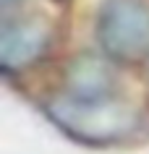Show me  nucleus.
Instances as JSON below:
<instances>
[{
	"instance_id": "f257e3e1",
	"label": "nucleus",
	"mask_w": 149,
	"mask_h": 154,
	"mask_svg": "<svg viewBox=\"0 0 149 154\" xmlns=\"http://www.w3.org/2000/svg\"><path fill=\"white\" fill-rule=\"evenodd\" d=\"M47 118L63 133L84 144H113L139 128V110L123 99L58 97L47 102Z\"/></svg>"
},
{
	"instance_id": "f03ea898",
	"label": "nucleus",
	"mask_w": 149,
	"mask_h": 154,
	"mask_svg": "<svg viewBox=\"0 0 149 154\" xmlns=\"http://www.w3.org/2000/svg\"><path fill=\"white\" fill-rule=\"evenodd\" d=\"M97 39L105 55L133 63L149 55V5L144 0H105L97 16Z\"/></svg>"
},
{
	"instance_id": "7ed1b4c3",
	"label": "nucleus",
	"mask_w": 149,
	"mask_h": 154,
	"mask_svg": "<svg viewBox=\"0 0 149 154\" xmlns=\"http://www.w3.org/2000/svg\"><path fill=\"white\" fill-rule=\"evenodd\" d=\"M47 26L37 18H26L3 29L0 37V63L5 71H18L32 65L47 50Z\"/></svg>"
},
{
	"instance_id": "20e7f679",
	"label": "nucleus",
	"mask_w": 149,
	"mask_h": 154,
	"mask_svg": "<svg viewBox=\"0 0 149 154\" xmlns=\"http://www.w3.org/2000/svg\"><path fill=\"white\" fill-rule=\"evenodd\" d=\"M66 84L71 97H81V99L113 97L110 91L115 86V71L110 68L107 60H102L97 55H79L68 65Z\"/></svg>"
},
{
	"instance_id": "39448f33",
	"label": "nucleus",
	"mask_w": 149,
	"mask_h": 154,
	"mask_svg": "<svg viewBox=\"0 0 149 154\" xmlns=\"http://www.w3.org/2000/svg\"><path fill=\"white\" fill-rule=\"evenodd\" d=\"M0 3H3L5 8H8V5H13V3H16V0H0Z\"/></svg>"
}]
</instances>
